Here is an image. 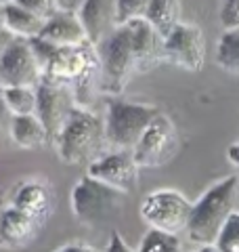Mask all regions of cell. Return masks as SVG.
<instances>
[{
    "label": "cell",
    "instance_id": "cell-23",
    "mask_svg": "<svg viewBox=\"0 0 239 252\" xmlns=\"http://www.w3.org/2000/svg\"><path fill=\"white\" fill-rule=\"evenodd\" d=\"M137 252H182V248L177 235L149 229L145 238L141 240V246Z\"/></svg>",
    "mask_w": 239,
    "mask_h": 252
},
{
    "label": "cell",
    "instance_id": "cell-9",
    "mask_svg": "<svg viewBox=\"0 0 239 252\" xmlns=\"http://www.w3.org/2000/svg\"><path fill=\"white\" fill-rule=\"evenodd\" d=\"M42 65L31 49L30 38L13 36L0 55V86H38Z\"/></svg>",
    "mask_w": 239,
    "mask_h": 252
},
{
    "label": "cell",
    "instance_id": "cell-2",
    "mask_svg": "<svg viewBox=\"0 0 239 252\" xmlns=\"http://www.w3.org/2000/svg\"><path fill=\"white\" fill-rule=\"evenodd\" d=\"M239 200V179L229 175L212 183L191 206L187 235L199 246H214L227 219L235 212Z\"/></svg>",
    "mask_w": 239,
    "mask_h": 252
},
{
    "label": "cell",
    "instance_id": "cell-12",
    "mask_svg": "<svg viewBox=\"0 0 239 252\" xmlns=\"http://www.w3.org/2000/svg\"><path fill=\"white\" fill-rule=\"evenodd\" d=\"M139 170L141 168L134 162L132 152L111 149V152H105L89 164L86 175H90L92 179H97L109 187H116L124 193H130L139 183Z\"/></svg>",
    "mask_w": 239,
    "mask_h": 252
},
{
    "label": "cell",
    "instance_id": "cell-18",
    "mask_svg": "<svg viewBox=\"0 0 239 252\" xmlns=\"http://www.w3.org/2000/svg\"><path fill=\"white\" fill-rule=\"evenodd\" d=\"M9 132L13 143L21 149H38L49 145V135H46L42 122L38 120L36 114L30 116H11L9 120Z\"/></svg>",
    "mask_w": 239,
    "mask_h": 252
},
{
    "label": "cell",
    "instance_id": "cell-31",
    "mask_svg": "<svg viewBox=\"0 0 239 252\" xmlns=\"http://www.w3.org/2000/svg\"><path fill=\"white\" fill-rule=\"evenodd\" d=\"M84 0H57V6L61 11H71V13H78V9L82 6Z\"/></svg>",
    "mask_w": 239,
    "mask_h": 252
},
{
    "label": "cell",
    "instance_id": "cell-24",
    "mask_svg": "<svg viewBox=\"0 0 239 252\" xmlns=\"http://www.w3.org/2000/svg\"><path fill=\"white\" fill-rule=\"evenodd\" d=\"M214 248L220 252H239V212L235 210L233 215L227 219L225 227L220 229Z\"/></svg>",
    "mask_w": 239,
    "mask_h": 252
},
{
    "label": "cell",
    "instance_id": "cell-33",
    "mask_svg": "<svg viewBox=\"0 0 239 252\" xmlns=\"http://www.w3.org/2000/svg\"><path fill=\"white\" fill-rule=\"evenodd\" d=\"M9 118H11V114H9V109H6L2 97H0V130L4 128V124H6V120H9Z\"/></svg>",
    "mask_w": 239,
    "mask_h": 252
},
{
    "label": "cell",
    "instance_id": "cell-21",
    "mask_svg": "<svg viewBox=\"0 0 239 252\" xmlns=\"http://www.w3.org/2000/svg\"><path fill=\"white\" fill-rule=\"evenodd\" d=\"M0 97L11 116L36 114V86H0Z\"/></svg>",
    "mask_w": 239,
    "mask_h": 252
},
{
    "label": "cell",
    "instance_id": "cell-17",
    "mask_svg": "<svg viewBox=\"0 0 239 252\" xmlns=\"http://www.w3.org/2000/svg\"><path fill=\"white\" fill-rule=\"evenodd\" d=\"M36 38L53 44L55 49H65V46H78L82 42H89L82 23L78 19V13L61 9L51 19L44 21V28Z\"/></svg>",
    "mask_w": 239,
    "mask_h": 252
},
{
    "label": "cell",
    "instance_id": "cell-7",
    "mask_svg": "<svg viewBox=\"0 0 239 252\" xmlns=\"http://www.w3.org/2000/svg\"><path fill=\"white\" fill-rule=\"evenodd\" d=\"M191 206L193 202L187 200L177 189H155L147 193L141 202V219L149 225V229H157L164 233L179 235L187 231V223L191 217Z\"/></svg>",
    "mask_w": 239,
    "mask_h": 252
},
{
    "label": "cell",
    "instance_id": "cell-8",
    "mask_svg": "<svg viewBox=\"0 0 239 252\" xmlns=\"http://www.w3.org/2000/svg\"><path fill=\"white\" fill-rule=\"evenodd\" d=\"M179 149V132L172 118L159 112L145 132L141 135L139 143L134 145L132 156L139 168H164Z\"/></svg>",
    "mask_w": 239,
    "mask_h": 252
},
{
    "label": "cell",
    "instance_id": "cell-5",
    "mask_svg": "<svg viewBox=\"0 0 239 252\" xmlns=\"http://www.w3.org/2000/svg\"><path fill=\"white\" fill-rule=\"evenodd\" d=\"M126 195L128 193L101 183L90 175H84L71 189L69 204L80 225L103 227L122 212Z\"/></svg>",
    "mask_w": 239,
    "mask_h": 252
},
{
    "label": "cell",
    "instance_id": "cell-26",
    "mask_svg": "<svg viewBox=\"0 0 239 252\" xmlns=\"http://www.w3.org/2000/svg\"><path fill=\"white\" fill-rule=\"evenodd\" d=\"M15 4H19L21 9H26L30 13H34L40 19H51L55 13L59 11L57 0H13Z\"/></svg>",
    "mask_w": 239,
    "mask_h": 252
},
{
    "label": "cell",
    "instance_id": "cell-4",
    "mask_svg": "<svg viewBox=\"0 0 239 252\" xmlns=\"http://www.w3.org/2000/svg\"><path fill=\"white\" fill-rule=\"evenodd\" d=\"M159 114V107L149 103H137L122 97H111L107 101L105 118V139L109 149H122V152H132L139 143L141 135L147 126L153 122V118Z\"/></svg>",
    "mask_w": 239,
    "mask_h": 252
},
{
    "label": "cell",
    "instance_id": "cell-30",
    "mask_svg": "<svg viewBox=\"0 0 239 252\" xmlns=\"http://www.w3.org/2000/svg\"><path fill=\"white\" fill-rule=\"evenodd\" d=\"M55 252H99V250L92 246H86V244H65V246L57 248Z\"/></svg>",
    "mask_w": 239,
    "mask_h": 252
},
{
    "label": "cell",
    "instance_id": "cell-19",
    "mask_svg": "<svg viewBox=\"0 0 239 252\" xmlns=\"http://www.w3.org/2000/svg\"><path fill=\"white\" fill-rule=\"evenodd\" d=\"M2 26L19 38H36L44 28V19L36 17L34 13L21 9L19 4L11 2L2 4Z\"/></svg>",
    "mask_w": 239,
    "mask_h": 252
},
{
    "label": "cell",
    "instance_id": "cell-20",
    "mask_svg": "<svg viewBox=\"0 0 239 252\" xmlns=\"http://www.w3.org/2000/svg\"><path fill=\"white\" fill-rule=\"evenodd\" d=\"M145 19L166 38L180 23V0H149Z\"/></svg>",
    "mask_w": 239,
    "mask_h": 252
},
{
    "label": "cell",
    "instance_id": "cell-35",
    "mask_svg": "<svg viewBox=\"0 0 239 252\" xmlns=\"http://www.w3.org/2000/svg\"><path fill=\"white\" fill-rule=\"evenodd\" d=\"M0 28H4L2 26V4H0Z\"/></svg>",
    "mask_w": 239,
    "mask_h": 252
},
{
    "label": "cell",
    "instance_id": "cell-15",
    "mask_svg": "<svg viewBox=\"0 0 239 252\" xmlns=\"http://www.w3.org/2000/svg\"><path fill=\"white\" fill-rule=\"evenodd\" d=\"M78 19L84 28L86 40L94 49L114 32L118 23V4L116 0H84L78 9Z\"/></svg>",
    "mask_w": 239,
    "mask_h": 252
},
{
    "label": "cell",
    "instance_id": "cell-14",
    "mask_svg": "<svg viewBox=\"0 0 239 252\" xmlns=\"http://www.w3.org/2000/svg\"><path fill=\"white\" fill-rule=\"evenodd\" d=\"M128 28L134 59H137V72H149L164 63V36L151 26V23L141 17L124 23Z\"/></svg>",
    "mask_w": 239,
    "mask_h": 252
},
{
    "label": "cell",
    "instance_id": "cell-37",
    "mask_svg": "<svg viewBox=\"0 0 239 252\" xmlns=\"http://www.w3.org/2000/svg\"><path fill=\"white\" fill-rule=\"evenodd\" d=\"M0 200H2V193H0Z\"/></svg>",
    "mask_w": 239,
    "mask_h": 252
},
{
    "label": "cell",
    "instance_id": "cell-6",
    "mask_svg": "<svg viewBox=\"0 0 239 252\" xmlns=\"http://www.w3.org/2000/svg\"><path fill=\"white\" fill-rule=\"evenodd\" d=\"M97 57L101 65V91L120 97L132 74H137L130 34L126 26H118L111 34L97 46Z\"/></svg>",
    "mask_w": 239,
    "mask_h": 252
},
{
    "label": "cell",
    "instance_id": "cell-1",
    "mask_svg": "<svg viewBox=\"0 0 239 252\" xmlns=\"http://www.w3.org/2000/svg\"><path fill=\"white\" fill-rule=\"evenodd\" d=\"M42 80L69 86L76 105L86 107L92 101L94 91L101 89V65L97 49L90 42L57 49L42 67Z\"/></svg>",
    "mask_w": 239,
    "mask_h": 252
},
{
    "label": "cell",
    "instance_id": "cell-25",
    "mask_svg": "<svg viewBox=\"0 0 239 252\" xmlns=\"http://www.w3.org/2000/svg\"><path fill=\"white\" fill-rule=\"evenodd\" d=\"M118 4V23L124 26L132 19H141L145 17L149 0H116Z\"/></svg>",
    "mask_w": 239,
    "mask_h": 252
},
{
    "label": "cell",
    "instance_id": "cell-34",
    "mask_svg": "<svg viewBox=\"0 0 239 252\" xmlns=\"http://www.w3.org/2000/svg\"><path fill=\"white\" fill-rule=\"evenodd\" d=\"M199 252H220V250H216L214 246H202V250H199Z\"/></svg>",
    "mask_w": 239,
    "mask_h": 252
},
{
    "label": "cell",
    "instance_id": "cell-16",
    "mask_svg": "<svg viewBox=\"0 0 239 252\" xmlns=\"http://www.w3.org/2000/svg\"><path fill=\"white\" fill-rule=\"evenodd\" d=\"M40 231H42V227L34 219L23 215L21 210L11 206V204H6L0 212V244L4 248H26L38 238Z\"/></svg>",
    "mask_w": 239,
    "mask_h": 252
},
{
    "label": "cell",
    "instance_id": "cell-3",
    "mask_svg": "<svg viewBox=\"0 0 239 252\" xmlns=\"http://www.w3.org/2000/svg\"><path fill=\"white\" fill-rule=\"evenodd\" d=\"M55 147L65 164L89 166L107 152L103 118L92 114L90 109L76 105L55 141Z\"/></svg>",
    "mask_w": 239,
    "mask_h": 252
},
{
    "label": "cell",
    "instance_id": "cell-13",
    "mask_svg": "<svg viewBox=\"0 0 239 252\" xmlns=\"http://www.w3.org/2000/svg\"><path fill=\"white\" fill-rule=\"evenodd\" d=\"M9 204L21 210L23 215H28L30 219H34L40 227H44L46 220L55 212V191L49 181L40 177L26 179L15 187Z\"/></svg>",
    "mask_w": 239,
    "mask_h": 252
},
{
    "label": "cell",
    "instance_id": "cell-10",
    "mask_svg": "<svg viewBox=\"0 0 239 252\" xmlns=\"http://www.w3.org/2000/svg\"><path fill=\"white\" fill-rule=\"evenodd\" d=\"M36 116L42 122L46 135H49L51 145H55L61 128L65 126L67 118L76 107V99L69 86H63L51 80H40L36 86Z\"/></svg>",
    "mask_w": 239,
    "mask_h": 252
},
{
    "label": "cell",
    "instance_id": "cell-36",
    "mask_svg": "<svg viewBox=\"0 0 239 252\" xmlns=\"http://www.w3.org/2000/svg\"><path fill=\"white\" fill-rule=\"evenodd\" d=\"M6 2H11V0H0V4H6Z\"/></svg>",
    "mask_w": 239,
    "mask_h": 252
},
{
    "label": "cell",
    "instance_id": "cell-28",
    "mask_svg": "<svg viewBox=\"0 0 239 252\" xmlns=\"http://www.w3.org/2000/svg\"><path fill=\"white\" fill-rule=\"evenodd\" d=\"M105 252H134V250L124 242V238H122V235H120L118 231H111V235H109V244H107Z\"/></svg>",
    "mask_w": 239,
    "mask_h": 252
},
{
    "label": "cell",
    "instance_id": "cell-11",
    "mask_svg": "<svg viewBox=\"0 0 239 252\" xmlns=\"http://www.w3.org/2000/svg\"><path fill=\"white\" fill-rule=\"evenodd\" d=\"M164 61L185 72H202L206 63V38L191 23H179L164 38Z\"/></svg>",
    "mask_w": 239,
    "mask_h": 252
},
{
    "label": "cell",
    "instance_id": "cell-29",
    "mask_svg": "<svg viewBox=\"0 0 239 252\" xmlns=\"http://www.w3.org/2000/svg\"><path fill=\"white\" fill-rule=\"evenodd\" d=\"M227 160L231 162V166L237 168V172H239V139L233 141V143L229 145V149H227Z\"/></svg>",
    "mask_w": 239,
    "mask_h": 252
},
{
    "label": "cell",
    "instance_id": "cell-32",
    "mask_svg": "<svg viewBox=\"0 0 239 252\" xmlns=\"http://www.w3.org/2000/svg\"><path fill=\"white\" fill-rule=\"evenodd\" d=\"M13 40V34L6 28H0V55H2V51L6 49V44H9Z\"/></svg>",
    "mask_w": 239,
    "mask_h": 252
},
{
    "label": "cell",
    "instance_id": "cell-22",
    "mask_svg": "<svg viewBox=\"0 0 239 252\" xmlns=\"http://www.w3.org/2000/svg\"><path fill=\"white\" fill-rule=\"evenodd\" d=\"M216 65L222 72L239 76V28L222 32L216 44Z\"/></svg>",
    "mask_w": 239,
    "mask_h": 252
},
{
    "label": "cell",
    "instance_id": "cell-27",
    "mask_svg": "<svg viewBox=\"0 0 239 252\" xmlns=\"http://www.w3.org/2000/svg\"><path fill=\"white\" fill-rule=\"evenodd\" d=\"M220 26L225 30L239 28V0H225L220 6Z\"/></svg>",
    "mask_w": 239,
    "mask_h": 252
}]
</instances>
